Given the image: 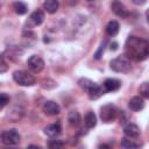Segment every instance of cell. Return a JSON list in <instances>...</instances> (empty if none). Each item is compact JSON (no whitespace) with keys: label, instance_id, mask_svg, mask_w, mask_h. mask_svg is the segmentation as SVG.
Masks as SVG:
<instances>
[{"label":"cell","instance_id":"cell-1","mask_svg":"<svg viewBox=\"0 0 149 149\" xmlns=\"http://www.w3.org/2000/svg\"><path fill=\"white\" fill-rule=\"evenodd\" d=\"M125 52L129 59L144 61L149 57V42L140 37L129 36L125 44Z\"/></svg>","mask_w":149,"mask_h":149},{"label":"cell","instance_id":"cell-2","mask_svg":"<svg viewBox=\"0 0 149 149\" xmlns=\"http://www.w3.org/2000/svg\"><path fill=\"white\" fill-rule=\"evenodd\" d=\"M109 66H111V69L113 71H115V72H122V73L129 72L130 69H132L130 59L126 55L119 56V57L112 59L111 63H109Z\"/></svg>","mask_w":149,"mask_h":149},{"label":"cell","instance_id":"cell-3","mask_svg":"<svg viewBox=\"0 0 149 149\" xmlns=\"http://www.w3.org/2000/svg\"><path fill=\"white\" fill-rule=\"evenodd\" d=\"M13 79L16 84L21 86H33L35 84V78L33 74L24 70H16L13 72Z\"/></svg>","mask_w":149,"mask_h":149},{"label":"cell","instance_id":"cell-4","mask_svg":"<svg viewBox=\"0 0 149 149\" xmlns=\"http://www.w3.org/2000/svg\"><path fill=\"white\" fill-rule=\"evenodd\" d=\"M116 115H118V109L112 104H107V105L102 106L100 109V118L105 123L114 121Z\"/></svg>","mask_w":149,"mask_h":149},{"label":"cell","instance_id":"cell-5","mask_svg":"<svg viewBox=\"0 0 149 149\" xmlns=\"http://www.w3.org/2000/svg\"><path fill=\"white\" fill-rule=\"evenodd\" d=\"M20 134L16 132V129H8L2 132L1 134V141L2 143L7 144V146H13V144H17L20 142Z\"/></svg>","mask_w":149,"mask_h":149},{"label":"cell","instance_id":"cell-6","mask_svg":"<svg viewBox=\"0 0 149 149\" xmlns=\"http://www.w3.org/2000/svg\"><path fill=\"white\" fill-rule=\"evenodd\" d=\"M27 65L30 69V71H33L34 73H38L44 68V61L40 56H37V55H33V56H30L28 58Z\"/></svg>","mask_w":149,"mask_h":149},{"label":"cell","instance_id":"cell-7","mask_svg":"<svg viewBox=\"0 0 149 149\" xmlns=\"http://www.w3.org/2000/svg\"><path fill=\"white\" fill-rule=\"evenodd\" d=\"M111 8H112V10H113V13H114L115 15H118V16H120V17H122V19L127 17L128 14H129V13H128V9L126 8V6H125L123 3H121L120 1H118V0H115V1L112 2Z\"/></svg>","mask_w":149,"mask_h":149},{"label":"cell","instance_id":"cell-8","mask_svg":"<svg viewBox=\"0 0 149 149\" xmlns=\"http://www.w3.org/2000/svg\"><path fill=\"white\" fill-rule=\"evenodd\" d=\"M43 21H44V13L42 10H35L30 14V16L27 21V24L35 27V26H40Z\"/></svg>","mask_w":149,"mask_h":149},{"label":"cell","instance_id":"cell-9","mask_svg":"<svg viewBox=\"0 0 149 149\" xmlns=\"http://www.w3.org/2000/svg\"><path fill=\"white\" fill-rule=\"evenodd\" d=\"M43 112L47 115H57L61 112V108H59L57 102H55L52 100H49L43 105Z\"/></svg>","mask_w":149,"mask_h":149},{"label":"cell","instance_id":"cell-10","mask_svg":"<svg viewBox=\"0 0 149 149\" xmlns=\"http://www.w3.org/2000/svg\"><path fill=\"white\" fill-rule=\"evenodd\" d=\"M128 106L132 111L134 112H139L141 111L143 107H144V101H143V98L140 97V95H135L133 98H130L129 102H128Z\"/></svg>","mask_w":149,"mask_h":149},{"label":"cell","instance_id":"cell-11","mask_svg":"<svg viewBox=\"0 0 149 149\" xmlns=\"http://www.w3.org/2000/svg\"><path fill=\"white\" fill-rule=\"evenodd\" d=\"M123 132H125V134H126L128 137H132V139H136V137H139L140 134H141V130H140L139 126L135 125V123H128V125L123 128Z\"/></svg>","mask_w":149,"mask_h":149},{"label":"cell","instance_id":"cell-12","mask_svg":"<svg viewBox=\"0 0 149 149\" xmlns=\"http://www.w3.org/2000/svg\"><path fill=\"white\" fill-rule=\"evenodd\" d=\"M104 86L106 88V91H109V92H113V91H116L120 88L121 86V81L115 79V78H107L104 83Z\"/></svg>","mask_w":149,"mask_h":149},{"label":"cell","instance_id":"cell-13","mask_svg":"<svg viewBox=\"0 0 149 149\" xmlns=\"http://www.w3.org/2000/svg\"><path fill=\"white\" fill-rule=\"evenodd\" d=\"M59 133H61V125H59V122L49 125V126H47L44 128V134L50 136V137H55V136L59 135Z\"/></svg>","mask_w":149,"mask_h":149},{"label":"cell","instance_id":"cell-14","mask_svg":"<svg viewBox=\"0 0 149 149\" xmlns=\"http://www.w3.org/2000/svg\"><path fill=\"white\" fill-rule=\"evenodd\" d=\"M43 7H44V9H45L48 13L54 14V13H56L57 9H58V1H57V0H44Z\"/></svg>","mask_w":149,"mask_h":149},{"label":"cell","instance_id":"cell-15","mask_svg":"<svg viewBox=\"0 0 149 149\" xmlns=\"http://www.w3.org/2000/svg\"><path fill=\"white\" fill-rule=\"evenodd\" d=\"M119 23L116 22V21H114V20H112V21H109L108 23H107V27H106V33H107V35H109V36H115L118 33H119Z\"/></svg>","mask_w":149,"mask_h":149},{"label":"cell","instance_id":"cell-16","mask_svg":"<svg viewBox=\"0 0 149 149\" xmlns=\"http://www.w3.org/2000/svg\"><path fill=\"white\" fill-rule=\"evenodd\" d=\"M84 122L86 125L87 128H93L95 125H97V116L93 112H87V114L85 115V119H84Z\"/></svg>","mask_w":149,"mask_h":149},{"label":"cell","instance_id":"cell-17","mask_svg":"<svg viewBox=\"0 0 149 149\" xmlns=\"http://www.w3.org/2000/svg\"><path fill=\"white\" fill-rule=\"evenodd\" d=\"M78 84H79V86H80L81 88H84L86 92H88L91 88H93V87L97 85L94 81H92V80H90V79H87V78H81V79L78 81Z\"/></svg>","mask_w":149,"mask_h":149},{"label":"cell","instance_id":"cell-18","mask_svg":"<svg viewBox=\"0 0 149 149\" xmlns=\"http://www.w3.org/2000/svg\"><path fill=\"white\" fill-rule=\"evenodd\" d=\"M68 121L71 126H78L79 122H80V115L78 112L76 111H72L69 113V116H68Z\"/></svg>","mask_w":149,"mask_h":149},{"label":"cell","instance_id":"cell-19","mask_svg":"<svg viewBox=\"0 0 149 149\" xmlns=\"http://www.w3.org/2000/svg\"><path fill=\"white\" fill-rule=\"evenodd\" d=\"M19 111H21L20 107H13L12 111L7 114V118H9V120L13 121V122L17 121V120L21 119V116H22V114H19V113H23V112H19Z\"/></svg>","mask_w":149,"mask_h":149},{"label":"cell","instance_id":"cell-20","mask_svg":"<svg viewBox=\"0 0 149 149\" xmlns=\"http://www.w3.org/2000/svg\"><path fill=\"white\" fill-rule=\"evenodd\" d=\"M87 94H88L90 99H98L100 95L104 94V92H102V90L100 88V86L95 85L93 88H91V90L87 92Z\"/></svg>","mask_w":149,"mask_h":149},{"label":"cell","instance_id":"cell-21","mask_svg":"<svg viewBox=\"0 0 149 149\" xmlns=\"http://www.w3.org/2000/svg\"><path fill=\"white\" fill-rule=\"evenodd\" d=\"M14 9H15V12H16L19 15H22V14H26V13H27L28 7H27V5L23 3V2L16 1V2L14 3Z\"/></svg>","mask_w":149,"mask_h":149},{"label":"cell","instance_id":"cell-22","mask_svg":"<svg viewBox=\"0 0 149 149\" xmlns=\"http://www.w3.org/2000/svg\"><path fill=\"white\" fill-rule=\"evenodd\" d=\"M139 92L142 97L144 98H148L149 99V81H146V83H142L140 88H139Z\"/></svg>","mask_w":149,"mask_h":149},{"label":"cell","instance_id":"cell-23","mask_svg":"<svg viewBox=\"0 0 149 149\" xmlns=\"http://www.w3.org/2000/svg\"><path fill=\"white\" fill-rule=\"evenodd\" d=\"M106 44H107V41L105 40V41L100 44V48L98 49V51L94 54V58H95V59H100V58H101V56H102V54H104V50H105Z\"/></svg>","mask_w":149,"mask_h":149},{"label":"cell","instance_id":"cell-24","mask_svg":"<svg viewBox=\"0 0 149 149\" xmlns=\"http://www.w3.org/2000/svg\"><path fill=\"white\" fill-rule=\"evenodd\" d=\"M121 146L125 147V148H136V147H137L136 143H134L133 141L127 140V139H123V140L121 141Z\"/></svg>","mask_w":149,"mask_h":149},{"label":"cell","instance_id":"cell-25","mask_svg":"<svg viewBox=\"0 0 149 149\" xmlns=\"http://www.w3.org/2000/svg\"><path fill=\"white\" fill-rule=\"evenodd\" d=\"M0 102H1V104H0V107L3 108V107L9 102V97H8L6 93H1V94H0Z\"/></svg>","mask_w":149,"mask_h":149},{"label":"cell","instance_id":"cell-26","mask_svg":"<svg viewBox=\"0 0 149 149\" xmlns=\"http://www.w3.org/2000/svg\"><path fill=\"white\" fill-rule=\"evenodd\" d=\"M49 147H50V148H61V147H63V143L55 140V141H51V142L49 143Z\"/></svg>","mask_w":149,"mask_h":149},{"label":"cell","instance_id":"cell-27","mask_svg":"<svg viewBox=\"0 0 149 149\" xmlns=\"http://www.w3.org/2000/svg\"><path fill=\"white\" fill-rule=\"evenodd\" d=\"M1 68H0V72L1 73H3L6 70H7V66H6V63H5V59H3V57H1V65H0Z\"/></svg>","mask_w":149,"mask_h":149},{"label":"cell","instance_id":"cell-28","mask_svg":"<svg viewBox=\"0 0 149 149\" xmlns=\"http://www.w3.org/2000/svg\"><path fill=\"white\" fill-rule=\"evenodd\" d=\"M109 48H111V50H113V51L116 50V49H118V43H116V42L111 43V44H109Z\"/></svg>","mask_w":149,"mask_h":149},{"label":"cell","instance_id":"cell-29","mask_svg":"<svg viewBox=\"0 0 149 149\" xmlns=\"http://www.w3.org/2000/svg\"><path fill=\"white\" fill-rule=\"evenodd\" d=\"M135 5H143L146 2V0H132Z\"/></svg>","mask_w":149,"mask_h":149},{"label":"cell","instance_id":"cell-30","mask_svg":"<svg viewBox=\"0 0 149 149\" xmlns=\"http://www.w3.org/2000/svg\"><path fill=\"white\" fill-rule=\"evenodd\" d=\"M146 16H147V21L149 22V9H148V10L146 12Z\"/></svg>","mask_w":149,"mask_h":149},{"label":"cell","instance_id":"cell-31","mask_svg":"<svg viewBox=\"0 0 149 149\" xmlns=\"http://www.w3.org/2000/svg\"><path fill=\"white\" fill-rule=\"evenodd\" d=\"M87 1H91V0H87Z\"/></svg>","mask_w":149,"mask_h":149}]
</instances>
